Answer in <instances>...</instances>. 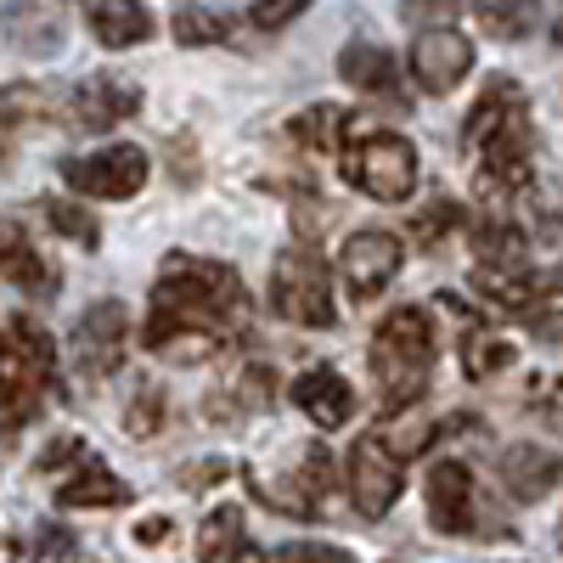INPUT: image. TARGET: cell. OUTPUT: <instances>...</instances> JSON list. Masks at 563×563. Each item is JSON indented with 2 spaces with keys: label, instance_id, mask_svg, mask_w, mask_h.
Wrapping results in <instances>:
<instances>
[{
  "label": "cell",
  "instance_id": "obj_1",
  "mask_svg": "<svg viewBox=\"0 0 563 563\" xmlns=\"http://www.w3.org/2000/svg\"><path fill=\"white\" fill-rule=\"evenodd\" d=\"M243 316H249V288L238 271L198 254H169L164 276L153 282V310L141 327V344L169 361H203L238 333Z\"/></svg>",
  "mask_w": 563,
  "mask_h": 563
},
{
  "label": "cell",
  "instance_id": "obj_2",
  "mask_svg": "<svg viewBox=\"0 0 563 563\" xmlns=\"http://www.w3.org/2000/svg\"><path fill=\"white\" fill-rule=\"evenodd\" d=\"M462 147L474 153V192L496 209L512 214V203L530 198V158H536V130H530V102L519 79L496 74L485 97L474 102L462 124Z\"/></svg>",
  "mask_w": 563,
  "mask_h": 563
},
{
  "label": "cell",
  "instance_id": "obj_3",
  "mask_svg": "<svg viewBox=\"0 0 563 563\" xmlns=\"http://www.w3.org/2000/svg\"><path fill=\"white\" fill-rule=\"evenodd\" d=\"M372 384H378V411H411L434 384V327L422 305H400L372 333Z\"/></svg>",
  "mask_w": 563,
  "mask_h": 563
},
{
  "label": "cell",
  "instance_id": "obj_4",
  "mask_svg": "<svg viewBox=\"0 0 563 563\" xmlns=\"http://www.w3.org/2000/svg\"><path fill=\"white\" fill-rule=\"evenodd\" d=\"M57 372V350L45 339V327H34L29 316L7 321V350H0V400H7V434H18L23 422L45 406Z\"/></svg>",
  "mask_w": 563,
  "mask_h": 563
},
{
  "label": "cell",
  "instance_id": "obj_5",
  "mask_svg": "<svg viewBox=\"0 0 563 563\" xmlns=\"http://www.w3.org/2000/svg\"><path fill=\"white\" fill-rule=\"evenodd\" d=\"M339 158H344V180L361 186L378 203H406L417 186V147L395 130H361L355 124Z\"/></svg>",
  "mask_w": 563,
  "mask_h": 563
},
{
  "label": "cell",
  "instance_id": "obj_6",
  "mask_svg": "<svg viewBox=\"0 0 563 563\" xmlns=\"http://www.w3.org/2000/svg\"><path fill=\"white\" fill-rule=\"evenodd\" d=\"M271 310L282 321H294V327H316V333H327V327L339 321L333 276H327V260L310 243H294V249L276 254V265H271Z\"/></svg>",
  "mask_w": 563,
  "mask_h": 563
},
{
  "label": "cell",
  "instance_id": "obj_7",
  "mask_svg": "<svg viewBox=\"0 0 563 563\" xmlns=\"http://www.w3.org/2000/svg\"><path fill=\"white\" fill-rule=\"evenodd\" d=\"M422 496H429V525L440 536H512L501 512L485 507L474 467L456 462V456L434 462V474H429V485H422Z\"/></svg>",
  "mask_w": 563,
  "mask_h": 563
},
{
  "label": "cell",
  "instance_id": "obj_8",
  "mask_svg": "<svg viewBox=\"0 0 563 563\" xmlns=\"http://www.w3.org/2000/svg\"><path fill=\"white\" fill-rule=\"evenodd\" d=\"M406 490V456L389 434H361L350 445V501L361 519H384Z\"/></svg>",
  "mask_w": 563,
  "mask_h": 563
},
{
  "label": "cell",
  "instance_id": "obj_9",
  "mask_svg": "<svg viewBox=\"0 0 563 563\" xmlns=\"http://www.w3.org/2000/svg\"><path fill=\"white\" fill-rule=\"evenodd\" d=\"M254 496L276 512H288V519H316V512L327 507V496H333V456L321 451V440L299 445L288 474L276 479H254Z\"/></svg>",
  "mask_w": 563,
  "mask_h": 563
},
{
  "label": "cell",
  "instance_id": "obj_10",
  "mask_svg": "<svg viewBox=\"0 0 563 563\" xmlns=\"http://www.w3.org/2000/svg\"><path fill=\"white\" fill-rule=\"evenodd\" d=\"M63 180L74 186L79 198H135L147 186V153L141 147H102L90 158H63Z\"/></svg>",
  "mask_w": 563,
  "mask_h": 563
},
{
  "label": "cell",
  "instance_id": "obj_11",
  "mask_svg": "<svg viewBox=\"0 0 563 563\" xmlns=\"http://www.w3.org/2000/svg\"><path fill=\"white\" fill-rule=\"evenodd\" d=\"M124 344H130V310L119 299L90 305L74 327V361H79V372L90 384L113 378V372L124 366Z\"/></svg>",
  "mask_w": 563,
  "mask_h": 563
},
{
  "label": "cell",
  "instance_id": "obj_12",
  "mask_svg": "<svg viewBox=\"0 0 563 563\" xmlns=\"http://www.w3.org/2000/svg\"><path fill=\"white\" fill-rule=\"evenodd\" d=\"M344 288H350V299H378V294H389V282L400 276V265H406V249H400V238L395 231H355V238L344 243Z\"/></svg>",
  "mask_w": 563,
  "mask_h": 563
},
{
  "label": "cell",
  "instance_id": "obj_13",
  "mask_svg": "<svg viewBox=\"0 0 563 563\" xmlns=\"http://www.w3.org/2000/svg\"><path fill=\"white\" fill-rule=\"evenodd\" d=\"M474 68V40L456 34V29H422L411 40V79L429 90V97H445L456 90Z\"/></svg>",
  "mask_w": 563,
  "mask_h": 563
},
{
  "label": "cell",
  "instance_id": "obj_14",
  "mask_svg": "<svg viewBox=\"0 0 563 563\" xmlns=\"http://www.w3.org/2000/svg\"><path fill=\"white\" fill-rule=\"evenodd\" d=\"M130 113H141V90L124 85L119 74H90L74 97H68V119L74 130H113Z\"/></svg>",
  "mask_w": 563,
  "mask_h": 563
},
{
  "label": "cell",
  "instance_id": "obj_15",
  "mask_svg": "<svg viewBox=\"0 0 563 563\" xmlns=\"http://www.w3.org/2000/svg\"><path fill=\"white\" fill-rule=\"evenodd\" d=\"M496 474H501V485H507L512 501H541L552 485H563V451H547V445L519 440V445H507L496 456Z\"/></svg>",
  "mask_w": 563,
  "mask_h": 563
},
{
  "label": "cell",
  "instance_id": "obj_16",
  "mask_svg": "<svg viewBox=\"0 0 563 563\" xmlns=\"http://www.w3.org/2000/svg\"><path fill=\"white\" fill-rule=\"evenodd\" d=\"M339 79H350L361 97H378V102H406L400 90V63L372 40H350L339 52Z\"/></svg>",
  "mask_w": 563,
  "mask_h": 563
},
{
  "label": "cell",
  "instance_id": "obj_17",
  "mask_svg": "<svg viewBox=\"0 0 563 563\" xmlns=\"http://www.w3.org/2000/svg\"><path fill=\"white\" fill-rule=\"evenodd\" d=\"M294 406L316 422V429H344V422L355 417V389L339 378L333 366H316V372H299Z\"/></svg>",
  "mask_w": 563,
  "mask_h": 563
},
{
  "label": "cell",
  "instance_id": "obj_18",
  "mask_svg": "<svg viewBox=\"0 0 563 563\" xmlns=\"http://www.w3.org/2000/svg\"><path fill=\"white\" fill-rule=\"evenodd\" d=\"M198 558L203 563H271L254 541H249V530H243V507H214L209 519H203V530H198Z\"/></svg>",
  "mask_w": 563,
  "mask_h": 563
},
{
  "label": "cell",
  "instance_id": "obj_19",
  "mask_svg": "<svg viewBox=\"0 0 563 563\" xmlns=\"http://www.w3.org/2000/svg\"><path fill=\"white\" fill-rule=\"evenodd\" d=\"M124 501H130V485L97 456H85L74 474L57 485V507H124Z\"/></svg>",
  "mask_w": 563,
  "mask_h": 563
},
{
  "label": "cell",
  "instance_id": "obj_20",
  "mask_svg": "<svg viewBox=\"0 0 563 563\" xmlns=\"http://www.w3.org/2000/svg\"><path fill=\"white\" fill-rule=\"evenodd\" d=\"M0 271H7V282H12L18 294H29V299H57V288H63L57 265H45V260L29 249L23 225H7V260H0Z\"/></svg>",
  "mask_w": 563,
  "mask_h": 563
},
{
  "label": "cell",
  "instance_id": "obj_21",
  "mask_svg": "<svg viewBox=\"0 0 563 563\" xmlns=\"http://www.w3.org/2000/svg\"><path fill=\"white\" fill-rule=\"evenodd\" d=\"M90 34H97L108 52H124V45H141L153 34V12L141 0H97L90 7Z\"/></svg>",
  "mask_w": 563,
  "mask_h": 563
},
{
  "label": "cell",
  "instance_id": "obj_22",
  "mask_svg": "<svg viewBox=\"0 0 563 563\" xmlns=\"http://www.w3.org/2000/svg\"><path fill=\"white\" fill-rule=\"evenodd\" d=\"M350 113L344 108H333V102H321V108H305L294 124H288V135L299 141L305 153H344V141H350Z\"/></svg>",
  "mask_w": 563,
  "mask_h": 563
},
{
  "label": "cell",
  "instance_id": "obj_23",
  "mask_svg": "<svg viewBox=\"0 0 563 563\" xmlns=\"http://www.w3.org/2000/svg\"><path fill=\"white\" fill-rule=\"evenodd\" d=\"M225 395H238V400H209V417H214V422H238L243 411H265L271 395H276V372H271V366H249Z\"/></svg>",
  "mask_w": 563,
  "mask_h": 563
},
{
  "label": "cell",
  "instance_id": "obj_24",
  "mask_svg": "<svg viewBox=\"0 0 563 563\" xmlns=\"http://www.w3.org/2000/svg\"><path fill=\"white\" fill-rule=\"evenodd\" d=\"M536 7L541 0H474V18L490 40H525L536 29Z\"/></svg>",
  "mask_w": 563,
  "mask_h": 563
},
{
  "label": "cell",
  "instance_id": "obj_25",
  "mask_svg": "<svg viewBox=\"0 0 563 563\" xmlns=\"http://www.w3.org/2000/svg\"><path fill=\"white\" fill-rule=\"evenodd\" d=\"M507 366H512V344L485 333V327H467V339H462V372L467 378L485 384V378H496V372H507Z\"/></svg>",
  "mask_w": 563,
  "mask_h": 563
},
{
  "label": "cell",
  "instance_id": "obj_26",
  "mask_svg": "<svg viewBox=\"0 0 563 563\" xmlns=\"http://www.w3.org/2000/svg\"><path fill=\"white\" fill-rule=\"evenodd\" d=\"M40 214H45V225H57L63 238H74L79 249H97V243H102L97 220H90L79 203H68V198H45V203H40Z\"/></svg>",
  "mask_w": 563,
  "mask_h": 563
},
{
  "label": "cell",
  "instance_id": "obj_27",
  "mask_svg": "<svg viewBox=\"0 0 563 563\" xmlns=\"http://www.w3.org/2000/svg\"><path fill=\"white\" fill-rule=\"evenodd\" d=\"M124 429H130L135 440H153V434L164 429V389H158V384H141V389H135V400L124 406Z\"/></svg>",
  "mask_w": 563,
  "mask_h": 563
},
{
  "label": "cell",
  "instance_id": "obj_28",
  "mask_svg": "<svg viewBox=\"0 0 563 563\" xmlns=\"http://www.w3.org/2000/svg\"><path fill=\"white\" fill-rule=\"evenodd\" d=\"M231 34V18H214L203 7H180L175 12V40L180 45H220Z\"/></svg>",
  "mask_w": 563,
  "mask_h": 563
},
{
  "label": "cell",
  "instance_id": "obj_29",
  "mask_svg": "<svg viewBox=\"0 0 563 563\" xmlns=\"http://www.w3.org/2000/svg\"><path fill=\"white\" fill-rule=\"evenodd\" d=\"M462 225V203H451V198H434L429 209H422L417 220H411V238L422 243V249H434L445 231H456Z\"/></svg>",
  "mask_w": 563,
  "mask_h": 563
},
{
  "label": "cell",
  "instance_id": "obj_30",
  "mask_svg": "<svg viewBox=\"0 0 563 563\" xmlns=\"http://www.w3.org/2000/svg\"><path fill=\"white\" fill-rule=\"evenodd\" d=\"M12 29H18V45H23V52H34V57H40V52H57V45H63V40H57L63 29H57L52 18H29V7H12Z\"/></svg>",
  "mask_w": 563,
  "mask_h": 563
},
{
  "label": "cell",
  "instance_id": "obj_31",
  "mask_svg": "<svg viewBox=\"0 0 563 563\" xmlns=\"http://www.w3.org/2000/svg\"><path fill=\"white\" fill-rule=\"evenodd\" d=\"M462 0H400V18L411 29H456Z\"/></svg>",
  "mask_w": 563,
  "mask_h": 563
},
{
  "label": "cell",
  "instance_id": "obj_32",
  "mask_svg": "<svg viewBox=\"0 0 563 563\" xmlns=\"http://www.w3.org/2000/svg\"><path fill=\"white\" fill-rule=\"evenodd\" d=\"M310 12V0H254V7H249V23L254 29H288L294 18H305Z\"/></svg>",
  "mask_w": 563,
  "mask_h": 563
},
{
  "label": "cell",
  "instance_id": "obj_33",
  "mask_svg": "<svg viewBox=\"0 0 563 563\" xmlns=\"http://www.w3.org/2000/svg\"><path fill=\"white\" fill-rule=\"evenodd\" d=\"M74 530H63V525H40L34 530V563H74Z\"/></svg>",
  "mask_w": 563,
  "mask_h": 563
},
{
  "label": "cell",
  "instance_id": "obj_34",
  "mask_svg": "<svg viewBox=\"0 0 563 563\" xmlns=\"http://www.w3.org/2000/svg\"><path fill=\"white\" fill-rule=\"evenodd\" d=\"M276 563H355L344 547H327V541H294V547H282Z\"/></svg>",
  "mask_w": 563,
  "mask_h": 563
},
{
  "label": "cell",
  "instance_id": "obj_35",
  "mask_svg": "<svg viewBox=\"0 0 563 563\" xmlns=\"http://www.w3.org/2000/svg\"><path fill=\"white\" fill-rule=\"evenodd\" d=\"M209 479H225V462H198V467H186V474H180L186 490H203Z\"/></svg>",
  "mask_w": 563,
  "mask_h": 563
},
{
  "label": "cell",
  "instance_id": "obj_36",
  "mask_svg": "<svg viewBox=\"0 0 563 563\" xmlns=\"http://www.w3.org/2000/svg\"><path fill=\"white\" fill-rule=\"evenodd\" d=\"M135 536H141V541H164V536H169V519H147Z\"/></svg>",
  "mask_w": 563,
  "mask_h": 563
},
{
  "label": "cell",
  "instance_id": "obj_37",
  "mask_svg": "<svg viewBox=\"0 0 563 563\" xmlns=\"http://www.w3.org/2000/svg\"><path fill=\"white\" fill-rule=\"evenodd\" d=\"M552 40H558V45H563V18H558V29H552Z\"/></svg>",
  "mask_w": 563,
  "mask_h": 563
}]
</instances>
